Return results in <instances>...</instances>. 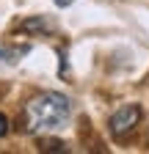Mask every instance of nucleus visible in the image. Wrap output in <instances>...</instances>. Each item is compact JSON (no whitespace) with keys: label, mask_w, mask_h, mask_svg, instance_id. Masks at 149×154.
<instances>
[{"label":"nucleus","mask_w":149,"mask_h":154,"mask_svg":"<svg viewBox=\"0 0 149 154\" xmlns=\"http://www.w3.org/2000/svg\"><path fill=\"white\" fill-rule=\"evenodd\" d=\"M74 0H55V6H61V8H66V6H72Z\"/></svg>","instance_id":"39448f33"},{"label":"nucleus","mask_w":149,"mask_h":154,"mask_svg":"<svg viewBox=\"0 0 149 154\" xmlns=\"http://www.w3.org/2000/svg\"><path fill=\"white\" fill-rule=\"evenodd\" d=\"M138 121H141V107L138 105H124V107H119L110 116L108 127H110V135H113V138H122V135L133 132Z\"/></svg>","instance_id":"f03ea898"},{"label":"nucleus","mask_w":149,"mask_h":154,"mask_svg":"<svg viewBox=\"0 0 149 154\" xmlns=\"http://www.w3.org/2000/svg\"><path fill=\"white\" fill-rule=\"evenodd\" d=\"M20 30H50V22L47 19H25V22L20 25Z\"/></svg>","instance_id":"7ed1b4c3"},{"label":"nucleus","mask_w":149,"mask_h":154,"mask_svg":"<svg viewBox=\"0 0 149 154\" xmlns=\"http://www.w3.org/2000/svg\"><path fill=\"white\" fill-rule=\"evenodd\" d=\"M72 116V102L64 94L44 91L36 94L22 107V129L30 135H47L55 129H64Z\"/></svg>","instance_id":"f257e3e1"},{"label":"nucleus","mask_w":149,"mask_h":154,"mask_svg":"<svg viewBox=\"0 0 149 154\" xmlns=\"http://www.w3.org/2000/svg\"><path fill=\"white\" fill-rule=\"evenodd\" d=\"M6 135H8V119L0 113V138H6Z\"/></svg>","instance_id":"20e7f679"}]
</instances>
